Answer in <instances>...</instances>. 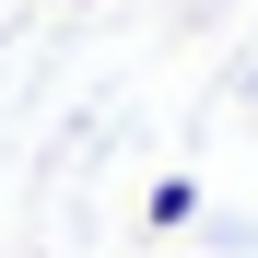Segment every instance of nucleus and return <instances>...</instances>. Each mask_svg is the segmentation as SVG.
Returning <instances> with one entry per match:
<instances>
[{"mask_svg":"<svg viewBox=\"0 0 258 258\" xmlns=\"http://www.w3.org/2000/svg\"><path fill=\"white\" fill-rule=\"evenodd\" d=\"M141 223H153V235H176V223H200V188H188V176H153V200H141Z\"/></svg>","mask_w":258,"mask_h":258,"instance_id":"obj_1","label":"nucleus"}]
</instances>
